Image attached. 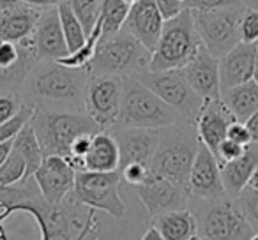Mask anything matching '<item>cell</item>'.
I'll use <instances>...</instances> for the list:
<instances>
[{
    "label": "cell",
    "instance_id": "1",
    "mask_svg": "<svg viewBox=\"0 0 258 240\" xmlns=\"http://www.w3.org/2000/svg\"><path fill=\"white\" fill-rule=\"evenodd\" d=\"M198 147L200 138L195 124L180 122L163 127L159 131V143L151 163V170L187 189V180L198 154Z\"/></svg>",
    "mask_w": 258,
    "mask_h": 240
},
{
    "label": "cell",
    "instance_id": "2",
    "mask_svg": "<svg viewBox=\"0 0 258 240\" xmlns=\"http://www.w3.org/2000/svg\"><path fill=\"white\" fill-rule=\"evenodd\" d=\"M182 122L180 115L133 76H122V103L117 126L163 129Z\"/></svg>",
    "mask_w": 258,
    "mask_h": 240
},
{
    "label": "cell",
    "instance_id": "3",
    "mask_svg": "<svg viewBox=\"0 0 258 240\" xmlns=\"http://www.w3.org/2000/svg\"><path fill=\"white\" fill-rule=\"evenodd\" d=\"M204 46L193 22L191 9H184L179 16L166 20L163 32L149 62V71H173L184 69Z\"/></svg>",
    "mask_w": 258,
    "mask_h": 240
},
{
    "label": "cell",
    "instance_id": "4",
    "mask_svg": "<svg viewBox=\"0 0 258 240\" xmlns=\"http://www.w3.org/2000/svg\"><path fill=\"white\" fill-rule=\"evenodd\" d=\"M37 140L46 155L69 154L73 141L82 134L99 133V126L85 111H50L37 106L32 118Z\"/></svg>",
    "mask_w": 258,
    "mask_h": 240
},
{
    "label": "cell",
    "instance_id": "5",
    "mask_svg": "<svg viewBox=\"0 0 258 240\" xmlns=\"http://www.w3.org/2000/svg\"><path fill=\"white\" fill-rule=\"evenodd\" d=\"M151 55V51L133 34L122 29L115 36L99 41L92 62L87 67V72L90 76H133L138 71L149 69Z\"/></svg>",
    "mask_w": 258,
    "mask_h": 240
},
{
    "label": "cell",
    "instance_id": "6",
    "mask_svg": "<svg viewBox=\"0 0 258 240\" xmlns=\"http://www.w3.org/2000/svg\"><path fill=\"white\" fill-rule=\"evenodd\" d=\"M89 76L85 69H73L58 62L41 60L29 74L25 85L29 94L37 99L76 104L83 101Z\"/></svg>",
    "mask_w": 258,
    "mask_h": 240
},
{
    "label": "cell",
    "instance_id": "7",
    "mask_svg": "<svg viewBox=\"0 0 258 240\" xmlns=\"http://www.w3.org/2000/svg\"><path fill=\"white\" fill-rule=\"evenodd\" d=\"M193 212L202 240H249L254 233L235 200H197Z\"/></svg>",
    "mask_w": 258,
    "mask_h": 240
},
{
    "label": "cell",
    "instance_id": "8",
    "mask_svg": "<svg viewBox=\"0 0 258 240\" xmlns=\"http://www.w3.org/2000/svg\"><path fill=\"white\" fill-rule=\"evenodd\" d=\"M120 172L101 173L85 170L76 173L73 194L83 207L94 208L115 219H124L127 207L120 196Z\"/></svg>",
    "mask_w": 258,
    "mask_h": 240
},
{
    "label": "cell",
    "instance_id": "9",
    "mask_svg": "<svg viewBox=\"0 0 258 240\" xmlns=\"http://www.w3.org/2000/svg\"><path fill=\"white\" fill-rule=\"evenodd\" d=\"M138 82L147 85L154 94H158L168 106H172L180 115L182 122L195 124L204 99L198 96L189 85L182 69H173V71H138L133 74Z\"/></svg>",
    "mask_w": 258,
    "mask_h": 240
},
{
    "label": "cell",
    "instance_id": "10",
    "mask_svg": "<svg viewBox=\"0 0 258 240\" xmlns=\"http://www.w3.org/2000/svg\"><path fill=\"white\" fill-rule=\"evenodd\" d=\"M244 11L246 6L214 11H191L202 43L214 57L221 58L240 43V20Z\"/></svg>",
    "mask_w": 258,
    "mask_h": 240
},
{
    "label": "cell",
    "instance_id": "11",
    "mask_svg": "<svg viewBox=\"0 0 258 240\" xmlns=\"http://www.w3.org/2000/svg\"><path fill=\"white\" fill-rule=\"evenodd\" d=\"M122 103V76H89L83 96L85 113L99 126L101 131L117 126Z\"/></svg>",
    "mask_w": 258,
    "mask_h": 240
},
{
    "label": "cell",
    "instance_id": "12",
    "mask_svg": "<svg viewBox=\"0 0 258 240\" xmlns=\"http://www.w3.org/2000/svg\"><path fill=\"white\" fill-rule=\"evenodd\" d=\"M135 193L140 198L142 205L145 207L151 217L159 214H165L170 210L187 208L191 200V194L187 189L173 184L172 180L151 172L149 179L142 186L135 187Z\"/></svg>",
    "mask_w": 258,
    "mask_h": 240
},
{
    "label": "cell",
    "instance_id": "13",
    "mask_svg": "<svg viewBox=\"0 0 258 240\" xmlns=\"http://www.w3.org/2000/svg\"><path fill=\"white\" fill-rule=\"evenodd\" d=\"M187 191L191 194V200H223V198H228L225 186H223L221 166H219L214 152L202 141L189 173Z\"/></svg>",
    "mask_w": 258,
    "mask_h": 240
},
{
    "label": "cell",
    "instance_id": "14",
    "mask_svg": "<svg viewBox=\"0 0 258 240\" xmlns=\"http://www.w3.org/2000/svg\"><path fill=\"white\" fill-rule=\"evenodd\" d=\"M76 170L62 155H46L34 173L37 187L43 198L51 205H60L73 194L76 180Z\"/></svg>",
    "mask_w": 258,
    "mask_h": 240
},
{
    "label": "cell",
    "instance_id": "15",
    "mask_svg": "<svg viewBox=\"0 0 258 240\" xmlns=\"http://www.w3.org/2000/svg\"><path fill=\"white\" fill-rule=\"evenodd\" d=\"M237 118L228 110L221 97L218 99H205L200 108L195 126L198 131V138L204 145H207L212 152L216 154L218 147L221 145L223 140H226V133L232 122Z\"/></svg>",
    "mask_w": 258,
    "mask_h": 240
},
{
    "label": "cell",
    "instance_id": "16",
    "mask_svg": "<svg viewBox=\"0 0 258 240\" xmlns=\"http://www.w3.org/2000/svg\"><path fill=\"white\" fill-rule=\"evenodd\" d=\"M258 44L239 43L219 58V85L221 94L253 79L256 67Z\"/></svg>",
    "mask_w": 258,
    "mask_h": 240
},
{
    "label": "cell",
    "instance_id": "17",
    "mask_svg": "<svg viewBox=\"0 0 258 240\" xmlns=\"http://www.w3.org/2000/svg\"><path fill=\"white\" fill-rule=\"evenodd\" d=\"M163 25H165V18L159 13L156 0H138L129 9L124 30L133 34L152 53L163 32Z\"/></svg>",
    "mask_w": 258,
    "mask_h": 240
},
{
    "label": "cell",
    "instance_id": "18",
    "mask_svg": "<svg viewBox=\"0 0 258 240\" xmlns=\"http://www.w3.org/2000/svg\"><path fill=\"white\" fill-rule=\"evenodd\" d=\"M159 131L161 129H137V127H122L120 131H117L113 136L120 150L118 170L131 163L151 166L159 143Z\"/></svg>",
    "mask_w": 258,
    "mask_h": 240
},
{
    "label": "cell",
    "instance_id": "19",
    "mask_svg": "<svg viewBox=\"0 0 258 240\" xmlns=\"http://www.w3.org/2000/svg\"><path fill=\"white\" fill-rule=\"evenodd\" d=\"M34 44H36L37 58L39 60L58 62L60 58L68 57L69 48L66 43L64 32H62L60 18H58L57 8L44 9L41 13L39 23L32 34Z\"/></svg>",
    "mask_w": 258,
    "mask_h": 240
},
{
    "label": "cell",
    "instance_id": "20",
    "mask_svg": "<svg viewBox=\"0 0 258 240\" xmlns=\"http://www.w3.org/2000/svg\"><path fill=\"white\" fill-rule=\"evenodd\" d=\"M189 85L202 99H218L221 97L219 85V58L214 57L205 46L200 48L197 57L182 69Z\"/></svg>",
    "mask_w": 258,
    "mask_h": 240
},
{
    "label": "cell",
    "instance_id": "21",
    "mask_svg": "<svg viewBox=\"0 0 258 240\" xmlns=\"http://www.w3.org/2000/svg\"><path fill=\"white\" fill-rule=\"evenodd\" d=\"M39 9L20 4L0 11V41L20 43L34 34L41 18Z\"/></svg>",
    "mask_w": 258,
    "mask_h": 240
},
{
    "label": "cell",
    "instance_id": "22",
    "mask_svg": "<svg viewBox=\"0 0 258 240\" xmlns=\"http://www.w3.org/2000/svg\"><path fill=\"white\" fill-rule=\"evenodd\" d=\"M219 166H221V177L226 196L235 200L242 193L244 187H247L254 170L258 168V143L247 145L246 152L239 159L223 163Z\"/></svg>",
    "mask_w": 258,
    "mask_h": 240
},
{
    "label": "cell",
    "instance_id": "23",
    "mask_svg": "<svg viewBox=\"0 0 258 240\" xmlns=\"http://www.w3.org/2000/svg\"><path fill=\"white\" fill-rule=\"evenodd\" d=\"M120 166V150L113 134L99 131L92 136V145L85 157V170L89 172H118Z\"/></svg>",
    "mask_w": 258,
    "mask_h": 240
},
{
    "label": "cell",
    "instance_id": "24",
    "mask_svg": "<svg viewBox=\"0 0 258 240\" xmlns=\"http://www.w3.org/2000/svg\"><path fill=\"white\" fill-rule=\"evenodd\" d=\"M163 240H189L198 235V224L193 210L179 208L152 217V224Z\"/></svg>",
    "mask_w": 258,
    "mask_h": 240
},
{
    "label": "cell",
    "instance_id": "25",
    "mask_svg": "<svg viewBox=\"0 0 258 240\" xmlns=\"http://www.w3.org/2000/svg\"><path fill=\"white\" fill-rule=\"evenodd\" d=\"M221 99L239 122H246L251 115L258 111V83L251 79L233 87L221 94Z\"/></svg>",
    "mask_w": 258,
    "mask_h": 240
},
{
    "label": "cell",
    "instance_id": "26",
    "mask_svg": "<svg viewBox=\"0 0 258 240\" xmlns=\"http://www.w3.org/2000/svg\"><path fill=\"white\" fill-rule=\"evenodd\" d=\"M13 148L25 159V163H27L25 180L30 179V177L36 173V170L41 166V163L44 161V152H43V148H41L39 140H37L32 120L16 134V138L13 140Z\"/></svg>",
    "mask_w": 258,
    "mask_h": 240
},
{
    "label": "cell",
    "instance_id": "27",
    "mask_svg": "<svg viewBox=\"0 0 258 240\" xmlns=\"http://www.w3.org/2000/svg\"><path fill=\"white\" fill-rule=\"evenodd\" d=\"M57 11H58V18H60L62 32H64L66 43H68L69 48V53H75L76 50H80L85 44L87 32L83 29L82 22L78 20V16L71 9L68 0H62L60 4L57 6Z\"/></svg>",
    "mask_w": 258,
    "mask_h": 240
},
{
    "label": "cell",
    "instance_id": "28",
    "mask_svg": "<svg viewBox=\"0 0 258 240\" xmlns=\"http://www.w3.org/2000/svg\"><path fill=\"white\" fill-rule=\"evenodd\" d=\"M131 6L124 0H103L101 4V20H103V37L115 36L124 29Z\"/></svg>",
    "mask_w": 258,
    "mask_h": 240
},
{
    "label": "cell",
    "instance_id": "29",
    "mask_svg": "<svg viewBox=\"0 0 258 240\" xmlns=\"http://www.w3.org/2000/svg\"><path fill=\"white\" fill-rule=\"evenodd\" d=\"M37 110V104L27 103L23 101L20 111L13 118L6 120V122L0 124V143H6V141H13L16 138V134L27 126L34 118V113Z\"/></svg>",
    "mask_w": 258,
    "mask_h": 240
},
{
    "label": "cell",
    "instance_id": "30",
    "mask_svg": "<svg viewBox=\"0 0 258 240\" xmlns=\"http://www.w3.org/2000/svg\"><path fill=\"white\" fill-rule=\"evenodd\" d=\"M27 175V163L18 152L13 148L11 154L0 166V189L2 187H11L16 184L23 182Z\"/></svg>",
    "mask_w": 258,
    "mask_h": 240
},
{
    "label": "cell",
    "instance_id": "31",
    "mask_svg": "<svg viewBox=\"0 0 258 240\" xmlns=\"http://www.w3.org/2000/svg\"><path fill=\"white\" fill-rule=\"evenodd\" d=\"M75 15L82 22L87 36L94 30L101 16V4L103 0H68Z\"/></svg>",
    "mask_w": 258,
    "mask_h": 240
},
{
    "label": "cell",
    "instance_id": "32",
    "mask_svg": "<svg viewBox=\"0 0 258 240\" xmlns=\"http://www.w3.org/2000/svg\"><path fill=\"white\" fill-rule=\"evenodd\" d=\"M235 201L242 210L244 217L251 224V228L258 231V189H253L249 186L244 187L242 193L235 198Z\"/></svg>",
    "mask_w": 258,
    "mask_h": 240
},
{
    "label": "cell",
    "instance_id": "33",
    "mask_svg": "<svg viewBox=\"0 0 258 240\" xmlns=\"http://www.w3.org/2000/svg\"><path fill=\"white\" fill-rule=\"evenodd\" d=\"M240 43L258 44V9L246 8L240 20Z\"/></svg>",
    "mask_w": 258,
    "mask_h": 240
},
{
    "label": "cell",
    "instance_id": "34",
    "mask_svg": "<svg viewBox=\"0 0 258 240\" xmlns=\"http://www.w3.org/2000/svg\"><path fill=\"white\" fill-rule=\"evenodd\" d=\"M118 172H120V175H122V180H125V184H129L131 187H137V186H142V184L149 179L152 170H151V166L142 165V163H131V165L122 166Z\"/></svg>",
    "mask_w": 258,
    "mask_h": 240
},
{
    "label": "cell",
    "instance_id": "35",
    "mask_svg": "<svg viewBox=\"0 0 258 240\" xmlns=\"http://www.w3.org/2000/svg\"><path fill=\"white\" fill-rule=\"evenodd\" d=\"M23 101L20 99L18 92H2L0 94V124L13 118L22 108Z\"/></svg>",
    "mask_w": 258,
    "mask_h": 240
},
{
    "label": "cell",
    "instance_id": "36",
    "mask_svg": "<svg viewBox=\"0 0 258 240\" xmlns=\"http://www.w3.org/2000/svg\"><path fill=\"white\" fill-rule=\"evenodd\" d=\"M235 6H244L242 0H187L184 8L191 11H214V9L235 8Z\"/></svg>",
    "mask_w": 258,
    "mask_h": 240
},
{
    "label": "cell",
    "instance_id": "37",
    "mask_svg": "<svg viewBox=\"0 0 258 240\" xmlns=\"http://www.w3.org/2000/svg\"><path fill=\"white\" fill-rule=\"evenodd\" d=\"M247 147H244V145H239L235 143V141L232 140H223L221 145L218 147V150H216V159H218L219 165H223V163H228V161H235V159H239L240 155L246 152Z\"/></svg>",
    "mask_w": 258,
    "mask_h": 240
},
{
    "label": "cell",
    "instance_id": "38",
    "mask_svg": "<svg viewBox=\"0 0 258 240\" xmlns=\"http://www.w3.org/2000/svg\"><path fill=\"white\" fill-rule=\"evenodd\" d=\"M226 138L232 140V141H235V143H239V145H244V147H247V145L253 143V140H251V133L247 131L246 124L239 122V120H235V122L230 124Z\"/></svg>",
    "mask_w": 258,
    "mask_h": 240
},
{
    "label": "cell",
    "instance_id": "39",
    "mask_svg": "<svg viewBox=\"0 0 258 240\" xmlns=\"http://www.w3.org/2000/svg\"><path fill=\"white\" fill-rule=\"evenodd\" d=\"M156 6H158L159 13H161V16L165 18V22L179 16L180 13L186 9L182 2H179V0H156Z\"/></svg>",
    "mask_w": 258,
    "mask_h": 240
},
{
    "label": "cell",
    "instance_id": "40",
    "mask_svg": "<svg viewBox=\"0 0 258 240\" xmlns=\"http://www.w3.org/2000/svg\"><path fill=\"white\" fill-rule=\"evenodd\" d=\"M23 4L30 6V8H36L39 11H44V9H51V8H57L60 4L62 0H20Z\"/></svg>",
    "mask_w": 258,
    "mask_h": 240
},
{
    "label": "cell",
    "instance_id": "41",
    "mask_svg": "<svg viewBox=\"0 0 258 240\" xmlns=\"http://www.w3.org/2000/svg\"><path fill=\"white\" fill-rule=\"evenodd\" d=\"M244 124H246L247 131L251 133V140H253V143H258V111L251 115Z\"/></svg>",
    "mask_w": 258,
    "mask_h": 240
},
{
    "label": "cell",
    "instance_id": "42",
    "mask_svg": "<svg viewBox=\"0 0 258 240\" xmlns=\"http://www.w3.org/2000/svg\"><path fill=\"white\" fill-rule=\"evenodd\" d=\"M13 150V141H6V143H0V166L4 165V161L8 159V155Z\"/></svg>",
    "mask_w": 258,
    "mask_h": 240
},
{
    "label": "cell",
    "instance_id": "43",
    "mask_svg": "<svg viewBox=\"0 0 258 240\" xmlns=\"http://www.w3.org/2000/svg\"><path fill=\"white\" fill-rule=\"evenodd\" d=\"M140 240H163V236L159 235V231L154 228V226H151V228L144 233V236H142Z\"/></svg>",
    "mask_w": 258,
    "mask_h": 240
},
{
    "label": "cell",
    "instance_id": "44",
    "mask_svg": "<svg viewBox=\"0 0 258 240\" xmlns=\"http://www.w3.org/2000/svg\"><path fill=\"white\" fill-rule=\"evenodd\" d=\"M16 4H20V0H0V11H2V9L13 8V6H16Z\"/></svg>",
    "mask_w": 258,
    "mask_h": 240
},
{
    "label": "cell",
    "instance_id": "45",
    "mask_svg": "<svg viewBox=\"0 0 258 240\" xmlns=\"http://www.w3.org/2000/svg\"><path fill=\"white\" fill-rule=\"evenodd\" d=\"M247 186L253 187V189H258V168L254 170L253 177H251V180H249V184H247Z\"/></svg>",
    "mask_w": 258,
    "mask_h": 240
},
{
    "label": "cell",
    "instance_id": "46",
    "mask_svg": "<svg viewBox=\"0 0 258 240\" xmlns=\"http://www.w3.org/2000/svg\"><path fill=\"white\" fill-rule=\"evenodd\" d=\"M242 4L246 6V8L258 9V0H242Z\"/></svg>",
    "mask_w": 258,
    "mask_h": 240
},
{
    "label": "cell",
    "instance_id": "47",
    "mask_svg": "<svg viewBox=\"0 0 258 240\" xmlns=\"http://www.w3.org/2000/svg\"><path fill=\"white\" fill-rule=\"evenodd\" d=\"M253 79L258 83V57H256V67H254V76H253Z\"/></svg>",
    "mask_w": 258,
    "mask_h": 240
},
{
    "label": "cell",
    "instance_id": "48",
    "mask_svg": "<svg viewBox=\"0 0 258 240\" xmlns=\"http://www.w3.org/2000/svg\"><path fill=\"white\" fill-rule=\"evenodd\" d=\"M249 240H258V231H254L253 235L249 236Z\"/></svg>",
    "mask_w": 258,
    "mask_h": 240
},
{
    "label": "cell",
    "instance_id": "49",
    "mask_svg": "<svg viewBox=\"0 0 258 240\" xmlns=\"http://www.w3.org/2000/svg\"><path fill=\"white\" fill-rule=\"evenodd\" d=\"M189 240H202V238H200V236H198V235H195L193 238H189Z\"/></svg>",
    "mask_w": 258,
    "mask_h": 240
},
{
    "label": "cell",
    "instance_id": "50",
    "mask_svg": "<svg viewBox=\"0 0 258 240\" xmlns=\"http://www.w3.org/2000/svg\"><path fill=\"white\" fill-rule=\"evenodd\" d=\"M179 2H182V4L186 6V2H187V0H179Z\"/></svg>",
    "mask_w": 258,
    "mask_h": 240
}]
</instances>
